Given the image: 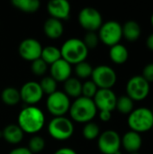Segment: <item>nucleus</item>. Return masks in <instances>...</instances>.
<instances>
[{"mask_svg": "<svg viewBox=\"0 0 153 154\" xmlns=\"http://www.w3.org/2000/svg\"><path fill=\"white\" fill-rule=\"evenodd\" d=\"M70 105L69 97L64 92L58 90L48 96L46 101V107L49 113L54 117L64 116V115L69 111Z\"/></svg>", "mask_w": 153, "mask_h": 154, "instance_id": "obj_10", "label": "nucleus"}, {"mask_svg": "<svg viewBox=\"0 0 153 154\" xmlns=\"http://www.w3.org/2000/svg\"><path fill=\"white\" fill-rule=\"evenodd\" d=\"M17 122L23 133L35 134L44 126L45 116L40 108L28 106L19 113Z\"/></svg>", "mask_w": 153, "mask_h": 154, "instance_id": "obj_1", "label": "nucleus"}, {"mask_svg": "<svg viewBox=\"0 0 153 154\" xmlns=\"http://www.w3.org/2000/svg\"><path fill=\"white\" fill-rule=\"evenodd\" d=\"M82 41L88 50L95 49L99 43V37L96 32H87Z\"/></svg>", "mask_w": 153, "mask_h": 154, "instance_id": "obj_32", "label": "nucleus"}, {"mask_svg": "<svg viewBox=\"0 0 153 154\" xmlns=\"http://www.w3.org/2000/svg\"><path fill=\"white\" fill-rule=\"evenodd\" d=\"M121 145L129 153L137 152L142 146V139L141 134L133 131H129L121 137Z\"/></svg>", "mask_w": 153, "mask_h": 154, "instance_id": "obj_17", "label": "nucleus"}, {"mask_svg": "<svg viewBox=\"0 0 153 154\" xmlns=\"http://www.w3.org/2000/svg\"><path fill=\"white\" fill-rule=\"evenodd\" d=\"M50 77L57 82H65L71 77V65L63 59L59 60L50 65Z\"/></svg>", "mask_w": 153, "mask_h": 154, "instance_id": "obj_16", "label": "nucleus"}, {"mask_svg": "<svg viewBox=\"0 0 153 154\" xmlns=\"http://www.w3.org/2000/svg\"><path fill=\"white\" fill-rule=\"evenodd\" d=\"M12 5L24 13H35L39 10L41 3L38 0H13Z\"/></svg>", "mask_w": 153, "mask_h": 154, "instance_id": "obj_24", "label": "nucleus"}, {"mask_svg": "<svg viewBox=\"0 0 153 154\" xmlns=\"http://www.w3.org/2000/svg\"><path fill=\"white\" fill-rule=\"evenodd\" d=\"M93 101L97 110L113 112L116 106L117 97L112 89H98Z\"/></svg>", "mask_w": 153, "mask_h": 154, "instance_id": "obj_14", "label": "nucleus"}, {"mask_svg": "<svg viewBox=\"0 0 153 154\" xmlns=\"http://www.w3.org/2000/svg\"><path fill=\"white\" fill-rule=\"evenodd\" d=\"M98 37L99 41L109 47L120 43V41L123 38L122 24L114 20L103 23L98 30Z\"/></svg>", "mask_w": 153, "mask_h": 154, "instance_id": "obj_6", "label": "nucleus"}, {"mask_svg": "<svg viewBox=\"0 0 153 154\" xmlns=\"http://www.w3.org/2000/svg\"><path fill=\"white\" fill-rule=\"evenodd\" d=\"M49 134L57 141H66L74 134V125L70 119L65 116L53 117L48 125Z\"/></svg>", "mask_w": 153, "mask_h": 154, "instance_id": "obj_5", "label": "nucleus"}, {"mask_svg": "<svg viewBox=\"0 0 153 154\" xmlns=\"http://www.w3.org/2000/svg\"><path fill=\"white\" fill-rule=\"evenodd\" d=\"M151 112H152V114H153V107H152V109H151Z\"/></svg>", "mask_w": 153, "mask_h": 154, "instance_id": "obj_41", "label": "nucleus"}, {"mask_svg": "<svg viewBox=\"0 0 153 154\" xmlns=\"http://www.w3.org/2000/svg\"><path fill=\"white\" fill-rule=\"evenodd\" d=\"M151 130H152V132H153V126H152V128H151Z\"/></svg>", "mask_w": 153, "mask_h": 154, "instance_id": "obj_42", "label": "nucleus"}, {"mask_svg": "<svg viewBox=\"0 0 153 154\" xmlns=\"http://www.w3.org/2000/svg\"><path fill=\"white\" fill-rule=\"evenodd\" d=\"M146 46L150 51H153V32L151 33L146 39Z\"/></svg>", "mask_w": 153, "mask_h": 154, "instance_id": "obj_38", "label": "nucleus"}, {"mask_svg": "<svg viewBox=\"0 0 153 154\" xmlns=\"http://www.w3.org/2000/svg\"><path fill=\"white\" fill-rule=\"evenodd\" d=\"M41 59L47 65H51L61 59L60 50L55 46H46L42 48Z\"/></svg>", "mask_w": 153, "mask_h": 154, "instance_id": "obj_23", "label": "nucleus"}, {"mask_svg": "<svg viewBox=\"0 0 153 154\" xmlns=\"http://www.w3.org/2000/svg\"><path fill=\"white\" fill-rule=\"evenodd\" d=\"M61 59L69 62L70 65H77L85 61L88 55V49L83 41L78 38H70L67 40L61 46Z\"/></svg>", "mask_w": 153, "mask_h": 154, "instance_id": "obj_3", "label": "nucleus"}, {"mask_svg": "<svg viewBox=\"0 0 153 154\" xmlns=\"http://www.w3.org/2000/svg\"><path fill=\"white\" fill-rule=\"evenodd\" d=\"M93 69L94 68H92V66L85 60L75 65V73L78 79H87L91 77Z\"/></svg>", "mask_w": 153, "mask_h": 154, "instance_id": "obj_30", "label": "nucleus"}, {"mask_svg": "<svg viewBox=\"0 0 153 154\" xmlns=\"http://www.w3.org/2000/svg\"><path fill=\"white\" fill-rule=\"evenodd\" d=\"M122 30H123V37L129 42L137 41L142 34L141 26L134 20H129L125 22L124 24L122 25Z\"/></svg>", "mask_w": 153, "mask_h": 154, "instance_id": "obj_20", "label": "nucleus"}, {"mask_svg": "<svg viewBox=\"0 0 153 154\" xmlns=\"http://www.w3.org/2000/svg\"><path fill=\"white\" fill-rule=\"evenodd\" d=\"M29 151L32 154L39 153L43 151L45 148V140L39 135H33L28 143V147Z\"/></svg>", "mask_w": 153, "mask_h": 154, "instance_id": "obj_28", "label": "nucleus"}, {"mask_svg": "<svg viewBox=\"0 0 153 154\" xmlns=\"http://www.w3.org/2000/svg\"><path fill=\"white\" fill-rule=\"evenodd\" d=\"M91 78L98 89H112L117 80L115 69L107 65H99L93 69Z\"/></svg>", "mask_w": 153, "mask_h": 154, "instance_id": "obj_8", "label": "nucleus"}, {"mask_svg": "<svg viewBox=\"0 0 153 154\" xmlns=\"http://www.w3.org/2000/svg\"><path fill=\"white\" fill-rule=\"evenodd\" d=\"M57 83L58 82L55 79H53L50 76H48V77H44L39 84L41 86L43 94L50 96L57 91Z\"/></svg>", "mask_w": 153, "mask_h": 154, "instance_id": "obj_29", "label": "nucleus"}, {"mask_svg": "<svg viewBox=\"0 0 153 154\" xmlns=\"http://www.w3.org/2000/svg\"><path fill=\"white\" fill-rule=\"evenodd\" d=\"M54 154H77V152L73 150V149H70V148H60L59 150H57Z\"/></svg>", "mask_w": 153, "mask_h": 154, "instance_id": "obj_37", "label": "nucleus"}, {"mask_svg": "<svg viewBox=\"0 0 153 154\" xmlns=\"http://www.w3.org/2000/svg\"><path fill=\"white\" fill-rule=\"evenodd\" d=\"M69 113L73 121L87 124L95 118L97 108L93 99L81 96L70 105Z\"/></svg>", "mask_w": 153, "mask_h": 154, "instance_id": "obj_2", "label": "nucleus"}, {"mask_svg": "<svg viewBox=\"0 0 153 154\" xmlns=\"http://www.w3.org/2000/svg\"><path fill=\"white\" fill-rule=\"evenodd\" d=\"M80 26L87 32H96L103 24V17L98 10L94 7H84L78 16Z\"/></svg>", "mask_w": 153, "mask_h": 154, "instance_id": "obj_9", "label": "nucleus"}, {"mask_svg": "<svg viewBox=\"0 0 153 154\" xmlns=\"http://www.w3.org/2000/svg\"><path fill=\"white\" fill-rule=\"evenodd\" d=\"M151 92L150 83L142 75H136L129 79L126 84V96L133 101H142Z\"/></svg>", "mask_w": 153, "mask_h": 154, "instance_id": "obj_7", "label": "nucleus"}, {"mask_svg": "<svg viewBox=\"0 0 153 154\" xmlns=\"http://www.w3.org/2000/svg\"><path fill=\"white\" fill-rule=\"evenodd\" d=\"M97 90H98V88L96 86V84L92 80H87L82 84L81 96L90 98V99H93L95 95L96 94Z\"/></svg>", "mask_w": 153, "mask_h": 154, "instance_id": "obj_31", "label": "nucleus"}, {"mask_svg": "<svg viewBox=\"0 0 153 154\" xmlns=\"http://www.w3.org/2000/svg\"><path fill=\"white\" fill-rule=\"evenodd\" d=\"M127 124L131 131L138 134H143L151 130L153 126V114L151 109L142 106L134 108L128 115Z\"/></svg>", "mask_w": 153, "mask_h": 154, "instance_id": "obj_4", "label": "nucleus"}, {"mask_svg": "<svg viewBox=\"0 0 153 154\" xmlns=\"http://www.w3.org/2000/svg\"><path fill=\"white\" fill-rule=\"evenodd\" d=\"M47 10L51 18L62 21L69 17L71 7L67 0H52L48 3Z\"/></svg>", "mask_w": 153, "mask_h": 154, "instance_id": "obj_15", "label": "nucleus"}, {"mask_svg": "<svg viewBox=\"0 0 153 154\" xmlns=\"http://www.w3.org/2000/svg\"><path fill=\"white\" fill-rule=\"evenodd\" d=\"M82 134H83V136L86 140L92 141V140H95V139L99 137L100 128H99L98 125H96V123L89 122V123H87L85 125L83 131H82Z\"/></svg>", "mask_w": 153, "mask_h": 154, "instance_id": "obj_27", "label": "nucleus"}, {"mask_svg": "<svg viewBox=\"0 0 153 154\" xmlns=\"http://www.w3.org/2000/svg\"><path fill=\"white\" fill-rule=\"evenodd\" d=\"M43 32L48 38L56 40L60 38L63 34L64 26L61 21L50 17L45 21L43 24Z\"/></svg>", "mask_w": 153, "mask_h": 154, "instance_id": "obj_18", "label": "nucleus"}, {"mask_svg": "<svg viewBox=\"0 0 153 154\" xmlns=\"http://www.w3.org/2000/svg\"><path fill=\"white\" fill-rule=\"evenodd\" d=\"M130 154H140L139 152H133V153H130Z\"/></svg>", "mask_w": 153, "mask_h": 154, "instance_id": "obj_40", "label": "nucleus"}, {"mask_svg": "<svg viewBox=\"0 0 153 154\" xmlns=\"http://www.w3.org/2000/svg\"><path fill=\"white\" fill-rule=\"evenodd\" d=\"M9 154H32L27 147H17L13 149Z\"/></svg>", "mask_w": 153, "mask_h": 154, "instance_id": "obj_35", "label": "nucleus"}, {"mask_svg": "<svg viewBox=\"0 0 153 154\" xmlns=\"http://www.w3.org/2000/svg\"><path fill=\"white\" fill-rule=\"evenodd\" d=\"M1 97L3 102L7 106H15L21 101L20 91L12 87L5 88L2 91Z\"/></svg>", "mask_w": 153, "mask_h": 154, "instance_id": "obj_25", "label": "nucleus"}, {"mask_svg": "<svg viewBox=\"0 0 153 154\" xmlns=\"http://www.w3.org/2000/svg\"><path fill=\"white\" fill-rule=\"evenodd\" d=\"M143 79L147 80L150 84L153 82V62L148 63L142 70V75Z\"/></svg>", "mask_w": 153, "mask_h": 154, "instance_id": "obj_34", "label": "nucleus"}, {"mask_svg": "<svg viewBox=\"0 0 153 154\" xmlns=\"http://www.w3.org/2000/svg\"><path fill=\"white\" fill-rule=\"evenodd\" d=\"M19 91H20L21 100L23 101L28 106H34L35 104L39 103L44 95L41 88L40 84L35 81L26 82L25 84L23 85V87Z\"/></svg>", "mask_w": 153, "mask_h": 154, "instance_id": "obj_13", "label": "nucleus"}, {"mask_svg": "<svg viewBox=\"0 0 153 154\" xmlns=\"http://www.w3.org/2000/svg\"><path fill=\"white\" fill-rule=\"evenodd\" d=\"M41 44L39 41L33 38H27L23 40L18 47V52L21 58L31 62L41 58Z\"/></svg>", "mask_w": 153, "mask_h": 154, "instance_id": "obj_12", "label": "nucleus"}, {"mask_svg": "<svg viewBox=\"0 0 153 154\" xmlns=\"http://www.w3.org/2000/svg\"><path fill=\"white\" fill-rule=\"evenodd\" d=\"M99 151L103 154H115L120 152L121 137L114 130H106L100 134L97 141Z\"/></svg>", "mask_w": 153, "mask_h": 154, "instance_id": "obj_11", "label": "nucleus"}, {"mask_svg": "<svg viewBox=\"0 0 153 154\" xmlns=\"http://www.w3.org/2000/svg\"><path fill=\"white\" fill-rule=\"evenodd\" d=\"M99 118L103 122H108L112 118V112H109V111H99Z\"/></svg>", "mask_w": 153, "mask_h": 154, "instance_id": "obj_36", "label": "nucleus"}, {"mask_svg": "<svg viewBox=\"0 0 153 154\" xmlns=\"http://www.w3.org/2000/svg\"><path fill=\"white\" fill-rule=\"evenodd\" d=\"M82 83L77 78L70 77L64 82V93L69 97L78 98L81 97Z\"/></svg>", "mask_w": 153, "mask_h": 154, "instance_id": "obj_22", "label": "nucleus"}, {"mask_svg": "<svg viewBox=\"0 0 153 154\" xmlns=\"http://www.w3.org/2000/svg\"><path fill=\"white\" fill-rule=\"evenodd\" d=\"M109 57H110V60L114 63L118 64V65L124 64L128 60V58H129L128 49L121 43L114 45L110 47Z\"/></svg>", "mask_w": 153, "mask_h": 154, "instance_id": "obj_21", "label": "nucleus"}, {"mask_svg": "<svg viewBox=\"0 0 153 154\" xmlns=\"http://www.w3.org/2000/svg\"><path fill=\"white\" fill-rule=\"evenodd\" d=\"M23 132L18 125H9L2 131V136L11 144H18L23 139Z\"/></svg>", "mask_w": 153, "mask_h": 154, "instance_id": "obj_19", "label": "nucleus"}, {"mask_svg": "<svg viewBox=\"0 0 153 154\" xmlns=\"http://www.w3.org/2000/svg\"><path fill=\"white\" fill-rule=\"evenodd\" d=\"M115 109H117V111L123 115H130L134 109V101L132 100L128 96L117 97Z\"/></svg>", "mask_w": 153, "mask_h": 154, "instance_id": "obj_26", "label": "nucleus"}, {"mask_svg": "<svg viewBox=\"0 0 153 154\" xmlns=\"http://www.w3.org/2000/svg\"><path fill=\"white\" fill-rule=\"evenodd\" d=\"M48 69V65L40 58L38 60H35L32 62L31 69L32 73L36 76H43Z\"/></svg>", "mask_w": 153, "mask_h": 154, "instance_id": "obj_33", "label": "nucleus"}, {"mask_svg": "<svg viewBox=\"0 0 153 154\" xmlns=\"http://www.w3.org/2000/svg\"><path fill=\"white\" fill-rule=\"evenodd\" d=\"M151 25H152L153 27V13L152 14H151Z\"/></svg>", "mask_w": 153, "mask_h": 154, "instance_id": "obj_39", "label": "nucleus"}]
</instances>
